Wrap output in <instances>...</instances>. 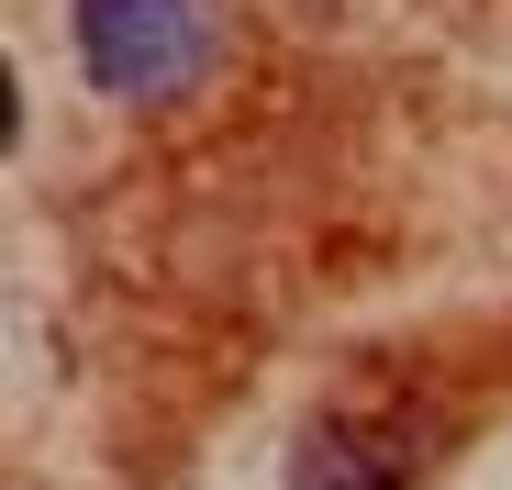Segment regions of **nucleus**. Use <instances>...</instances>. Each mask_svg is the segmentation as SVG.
I'll return each mask as SVG.
<instances>
[{
    "label": "nucleus",
    "instance_id": "2",
    "mask_svg": "<svg viewBox=\"0 0 512 490\" xmlns=\"http://www.w3.org/2000/svg\"><path fill=\"white\" fill-rule=\"evenodd\" d=\"M290 490H423V446L390 413H323L290 446Z\"/></svg>",
    "mask_w": 512,
    "mask_h": 490
},
{
    "label": "nucleus",
    "instance_id": "1",
    "mask_svg": "<svg viewBox=\"0 0 512 490\" xmlns=\"http://www.w3.org/2000/svg\"><path fill=\"white\" fill-rule=\"evenodd\" d=\"M78 67H90L101 101H190L212 56H223V12L212 0H67Z\"/></svg>",
    "mask_w": 512,
    "mask_h": 490
}]
</instances>
